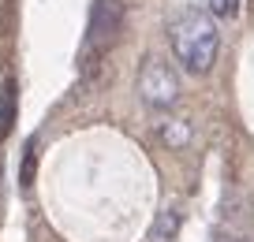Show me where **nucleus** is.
<instances>
[{
  "label": "nucleus",
  "instance_id": "obj_8",
  "mask_svg": "<svg viewBox=\"0 0 254 242\" xmlns=\"http://www.w3.org/2000/svg\"><path fill=\"white\" fill-rule=\"evenodd\" d=\"M217 242H247V239H232V235H221Z\"/></svg>",
  "mask_w": 254,
  "mask_h": 242
},
{
  "label": "nucleus",
  "instance_id": "obj_7",
  "mask_svg": "<svg viewBox=\"0 0 254 242\" xmlns=\"http://www.w3.org/2000/svg\"><path fill=\"white\" fill-rule=\"evenodd\" d=\"M209 15L213 19H236L239 15V0H209Z\"/></svg>",
  "mask_w": 254,
  "mask_h": 242
},
{
  "label": "nucleus",
  "instance_id": "obj_3",
  "mask_svg": "<svg viewBox=\"0 0 254 242\" xmlns=\"http://www.w3.org/2000/svg\"><path fill=\"white\" fill-rule=\"evenodd\" d=\"M120 26H124V4L120 0H97L94 15H90V45H94V52H105L116 41Z\"/></svg>",
  "mask_w": 254,
  "mask_h": 242
},
{
  "label": "nucleus",
  "instance_id": "obj_1",
  "mask_svg": "<svg viewBox=\"0 0 254 242\" xmlns=\"http://www.w3.org/2000/svg\"><path fill=\"white\" fill-rule=\"evenodd\" d=\"M172 56L176 63H183L187 75H209L221 52V30H217L213 15L206 11H183L172 23Z\"/></svg>",
  "mask_w": 254,
  "mask_h": 242
},
{
  "label": "nucleus",
  "instance_id": "obj_4",
  "mask_svg": "<svg viewBox=\"0 0 254 242\" xmlns=\"http://www.w3.org/2000/svg\"><path fill=\"white\" fill-rule=\"evenodd\" d=\"M180 224H183L180 205H165V209H161L157 216H153L150 242H176V235H180Z\"/></svg>",
  "mask_w": 254,
  "mask_h": 242
},
{
  "label": "nucleus",
  "instance_id": "obj_2",
  "mask_svg": "<svg viewBox=\"0 0 254 242\" xmlns=\"http://www.w3.org/2000/svg\"><path fill=\"white\" fill-rule=\"evenodd\" d=\"M138 97L157 112L172 108L180 101V75H176L172 63L157 60V56H146L142 71H138Z\"/></svg>",
  "mask_w": 254,
  "mask_h": 242
},
{
  "label": "nucleus",
  "instance_id": "obj_6",
  "mask_svg": "<svg viewBox=\"0 0 254 242\" xmlns=\"http://www.w3.org/2000/svg\"><path fill=\"white\" fill-rule=\"evenodd\" d=\"M157 134H161V142H165L168 149H183V145H190V138H194V131H190L187 119H165V123L157 127Z\"/></svg>",
  "mask_w": 254,
  "mask_h": 242
},
{
  "label": "nucleus",
  "instance_id": "obj_5",
  "mask_svg": "<svg viewBox=\"0 0 254 242\" xmlns=\"http://www.w3.org/2000/svg\"><path fill=\"white\" fill-rule=\"evenodd\" d=\"M15 112H19V97H15V82H4V90H0V142L11 134V127H15Z\"/></svg>",
  "mask_w": 254,
  "mask_h": 242
}]
</instances>
